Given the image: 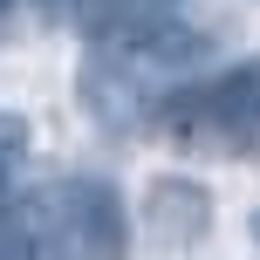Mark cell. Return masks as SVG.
Wrapping results in <instances>:
<instances>
[{"instance_id": "277c9868", "label": "cell", "mask_w": 260, "mask_h": 260, "mask_svg": "<svg viewBox=\"0 0 260 260\" xmlns=\"http://www.w3.org/2000/svg\"><path fill=\"white\" fill-rule=\"evenodd\" d=\"M0 7H7V0H0Z\"/></svg>"}, {"instance_id": "6da1fadb", "label": "cell", "mask_w": 260, "mask_h": 260, "mask_svg": "<svg viewBox=\"0 0 260 260\" xmlns=\"http://www.w3.org/2000/svg\"><path fill=\"white\" fill-rule=\"evenodd\" d=\"M41 247L55 260H123L130 253V219L110 178H55L41 192Z\"/></svg>"}, {"instance_id": "3957f363", "label": "cell", "mask_w": 260, "mask_h": 260, "mask_svg": "<svg viewBox=\"0 0 260 260\" xmlns=\"http://www.w3.org/2000/svg\"><path fill=\"white\" fill-rule=\"evenodd\" d=\"M151 219L165 226L171 240H199L206 219H212V199L199 192L192 178H157V185H151Z\"/></svg>"}, {"instance_id": "7a4b0ae2", "label": "cell", "mask_w": 260, "mask_h": 260, "mask_svg": "<svg viewBox=\"0 0 260 260\" xmlns=\"http://www.w3.org/2000/svg\"><path fill=\"white\" fill-rule=\"evenodd\" d=\"M192 103V117L219 123L226 137H260V55L247 62H233L226 76H212L199 96H185Z\"/></svg>"}]
</instances>
